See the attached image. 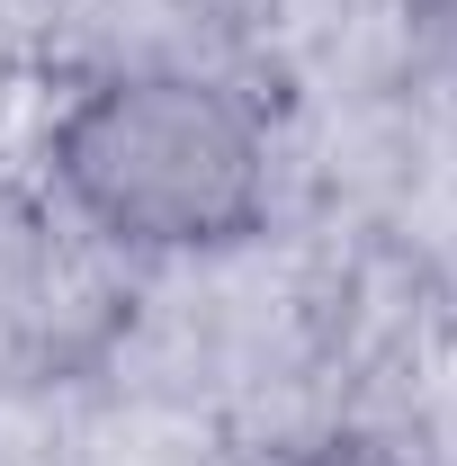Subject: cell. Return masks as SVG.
<instances>
[{"label": "cell", "mask_w": 457, "mask_h": 466, "mask_svg": "<svg viewBox=\"0 0 457 466\" xmlns=\"http://www.w3.org/2000/svg\"><path fill=\"white\" fill-rule=\"evenodd\" d=\"M72 233L117 260H198L251 242L279 198L269 116L198 63H117L72 90L46 135Z\"/></svg>", "instance_id": "obj_1"}, {"label": "cell", "mask_w": 457, "mask_h": 466, "mask_svg": "<svg viewBox=\"0 0 457 466\" xmlns=\"http://www.w3.org/2000/svg\"><path fill=\"white\" fill-rule=\"evenodd\" d=\"M412 63L457 108V0H412Z\"/></svg>", "instance_id": "obj_2"}, {"label": "cell", "mask_w": 457, "mask_h": 466, "mask_svg": "<svg viewBox=\"0 0 457 466\" xmlns=\"http://www.w3.org/2000/svg\"><path fill=\"white\" fill-rule=\"evenodd\" d=\"M269 466H412V458H403V449H386V440H359V431H323V440L279 449Z\"/></svg>", "instance_id": "obj_3"}]
</instances>
